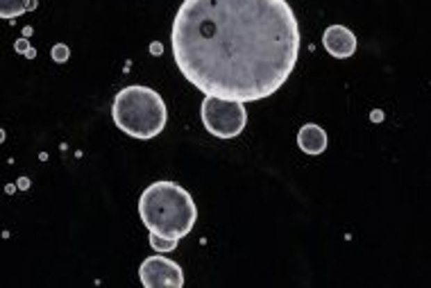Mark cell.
Segmentation results:
<instances>
[{
	"label": "cell",
	"instance_id": "1",
	"mask_svg": "<svg viewBox=\"0 0 431 288\" xmlns=\"http://www.w3.org/2000/svg\"><path fill=\"white\" fill-rule=\"evenodd\" d=\"M286 0H184L170 30L175 64L204 95L257 102L277 93L300 57Z\"/></svg>",
	"mask_w": 431,
	"mask_h": 288
},
{
	"label": "cell",
	"instance_id": "2",
	"mask_svg": "<svg viewBox=\"0 0 431 288\" xmlns=\"http://www.w3.org/2000/svg\"><path fill=\"white\" fill-rule=\"evenodd\" d=\"M139 216L150 234L179 241L186 234H191L197 221V207L184 186L168 179H159L152 182L141 193Z\"/></svg>",
	"mask_w": 431,
	"mask_h": 288
},
{
	"label": "cell",
	"instance_id": "3",
	"mask_svg": "<svg viewBox=\"0 0 431 288\" xmlns=\"http://www.w3.org/2000/svg\"><path fill=\"white\" fill-rule=\"evenodd\" d=\"M111 116H114L116 127L123 129L127 136L148 141L163 132L168 111L166 102L157 91L150 86L132 84L116 93Z\"/></svg>",
	"mask_w": 431,
	"mask_h": 288
},
{
	"label": "cell",
	"instance_id": "4",
	"mask_svg": "<svg viewBox=\"0 0 431 288\" xmlns=\"http://www.w3.org/2000/svg\"><path fill=\"white\" fill-rule=\"evenodd\" d=\"M202 123L204 129L216 138H234L247 125L245 102L204 95L202 100Z\"/></svg>",
	"mask_w": 431,
	"mask_h": 288
},
{
	"label": "cell",
	"instance_id": "5",
	"mask_svg": "<svg viewBox=\"0 0 431 288\" xmlns=\"http://www.w3.org/2000/svg\"><path fill=\"white\" fill-rule=\"evenodd\" d=\"M141 284L145 288H182L184 286V273L175 261L166 257H148L139 268Z\"/></svg>",
	"mask_w": 431,
	"mask_h": 288
},
{
	"label": "cell",
	"instance_id": "6",
	"mask_svg": "<svg viewBox=\"0 0 431 288\" xmlns=\"http://www.w3.org/2000/svg\"><path fill=\"white\" fill-rule=\"evenodd\" d=\"M323 46L336 59H348L357 52V37L355 32L345 25H330L323 32Z\"/></svg>",
	"mask_w": 431,
	"mask_h": 288
},
{
	"label": "cell",
	"instance_id": "7",
	"mask_svg": "<svg viewBox=\"0 0 431 288\" xmlns=\"http://www.w3.org/2000/svg\"><path fill=\"white\" fill-rule=\"evenodd\" d=\"M298 145L300 150H304L307 154H320L327 147V134L320 125L316 123H307L304 127L298 132Z\"/></svg>",
	"mask_w": 431,
	"mask_h": 288
},
{
	"label": "cell",
	"instance_id": "8",
	"mask_svg": "<svg viewBox=\"0 0 431 288\" xmlns=\"http://www.w3.org/2000/svg\"><path fill=\"white\" fill-rule=\"evenodd\" d=\"M0 16L3 19H16L23 12H28L34 7V0H0Z\"/></svg>",
	"mask_w": 431,
	"mask_h": 288
},
{
	"label": "cell",
	"instance_id": "9",
	"mask_svg": "<svg viewBox=\"0 0 431 288\" xmlns=\"http://www.w3.org/2000/svg\"><path fill=\"white\" fill-rule=\"evenodd\" d=\"M150 246L157 250V252H170V250L177 248V241H175V239L159 237V234H150Z\"/></svg>",
	"mask_w": 431,
	"mask_h": 288
},
{
	"label": "cell",
	"instance_id": "10",
	"mask_svg": "<svg viewBox=\"0 0 431 288\" xmlns=\"http://www.w3.org/2000/svg\"><path fill=\"white\" fill-rule=\"evenodd\" d=\"M68 55H71V50H68V46H64V43H57V46L53 48V59H55V62H66Z\"/></svg>",
	"mask_w": 431,
	"mask_h": 288
}]
</instances>
